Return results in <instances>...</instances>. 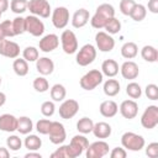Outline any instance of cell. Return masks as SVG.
<instances>
[{"label":"cell","mask_w":158,"mask_h":158,"mask_svg":"<svg viewBox=\"0 0 158 158\" xmlns=\"http://www.w3.org/2000/svg\"><path fill=\"white\" fill-rule=\"evenodd\" d=\"M114 16H115V9H114V6L111 4H106L105 2V4H101V5H99L96 7V11H95L94 16L91 17L90 23H91V26L94 28L100 30V28H104L105 23L111 17H114Z\"/></svg>","instance_id":"cell-1"},{"label":"cell","mask_w":158,"mask_h":158,"mask_svg":"<svg viewBox=\"0 0 158 158\" xmlns=\"http://www.w3.org/2000/svg\"><path fill=\"white\" fill-rule=\"evenodd\" d=\"M121 144L123 148H126L128 151L137 152L144 147L146 142L141 135H137L135 132H125L121 136Z\"/></svg>","instance_id":"cell-2"},{"label":"cell","mask_w":158,"mask_h":158,"mask_svg":"<svg viewBox=\"0 0 158 158\" xmlns=\"http://www.w3.org/2000/svg\"><path fill=\"white\" fill-rule=\"evenodd\" d=\"M102 79H104V75L100 70L91 69L81 77L79 84L84 90H94L96 86H99L102 83Z\"/></svg>","instance_id":"cell-3"},{"label":"cell","mask_w":158,"mask_h":158,"mask_svg":"<svg viewBox=\"0 0 158 158\" xmlns=\"http://www.w3.org/2000/svg\"><path fill=\"white\" fill-rule=\"evenodd\" d=\"M89 141L84 135H75L70 143L68 144V156L69 158H77L84 153V151L88 148Z\"/></svg>","instance_id":"cell-4"},{"label":"cell","mask_w":158,"mask_h":158,"mask_svg":"<svg viewBox=\"0 0 158 158\" xmlns=\"http://www.w3.org/2000/svg\"><path fill=\"white\" fill-rule=\"evenodd\" d=\"M95 58H96V48L91 43H86L77 53L75 60L80 67H86L91 64Z\"/></svg>","instance_id":"cell-5"},{"label":"cell","mask_w":158,"mask_h":158,"mask_svg":"<svg viewBox=\"0 0 158 158\" xmlns=\"http://www.w3.org/2000/svg\"><path fill=\"white\" fill-rule=\"evenodd\" d=\"M27 9L30 12L37 17H43L47 19L51 15V5L47 0H30Z\"/></svg>","instance_id":"cell-6"},{"label":"cell","mask_w":158,"mask_h":158,"mask_svg":"<svg viewBox=\"0 0 158 158\" xmlns=\"http://www.w3.org/2000/svg\"><path fill=\"white\" fill-rule=\"evenodd\" d=\"M60 43L64 53L67 54H73L78 49V40L77 36L73 31L70 30H64L60 35Z\"/></svg>","instance_id":"cell-7"},{"label":"cell","mask_w":158,"mask_h":158,"mask_svg":"<svg viewBox=\"0 0 158 158\" xmlns=\"http://www.w3.org/2000/svg\"><path fill=\"white\" fill-rule=\"evenodd\" d=\"M141 125L147 130H152L158 125V106L149 105L146 107L141 116Z\"/></svg>","instance_id":"cell-8"},{"label":"cell","mask_w":158,"mask_h":158,"mask_svg":"<svg viewBox=\"0 0 158 158\" xmlns=\"http://www.w3.org/2000/svg\"><path fill=\"white\" fill-rule=\"evenodd\" d=\"M25 30L30 35L40 37L44 32V23L40 20V17L35 15H28L27 17H25Z\"/></svg>","instance_id":"cell-9"},{"label":"cell","mask_w":158,"mask_h":158,"mask_svg":"<svg viewBox=\"0 0 158 158\" xmlns=\"http://www.w3.org/2000/svg\"><path fill=\"white\" fill-rule=\"evenodd\" d=\"M48 136H49V141L53 144H62L67 138V132H65L63 123L58 121H52Z\"/></svg>","instance_id":"cell-10"},{"label":"cell","mask_w":158,"mask_h":158,"mask_svg":"<svg viewBox=\"0 0 158 158\" xmlns=\"http://www.w3.org/2000/svg\"><path fill=\"white\" fill-rule=\"evenodd\" d=\"M69 22V10L65 6H58L52 11V23L56 28H64Z\"/></svg>","instance_id":"cell-11"},{"label":"cell","mask_w":158,"mask_h":158,"mask_svg":"<svg viewBox=\"0 0 158 158\" xmlns=\"http://www.w3.org/2000/svg\"><path fill=\"white\" fill-rule=\"evenodd\" d=\"M109 153V144L105 141H96L88 146L85 149L86 158H101Z\"/></svg>","instance_id":"cell-12"},{"label":"cell","mask_w":158,"mask_h":158,"mask_svg":"<svg viewBox=\"0 0 158 158\" xmlns=\"http://www.w3.org/2000/svg\"><path fill=\"white\" fill-rule=\"evenodd\" d=\"M95 42L98 49L101 52H111L115 47V40L112 36L104 31H99L95 35Z\"/></svg>","instance_id":"cell-13"},{"label":"cell","mask_w":158,"mask_h":158,"mask_svg":"<svg viewBox=\"0 0 158 158\" xmlns=\"http://www.w3.org/2000/svg\"><path fill=\"white\" fill-rule=\"evenodd\" d=\"M78 111H79V104L74 99H67L59 106V116L64 120H69L74 117Z\"/></svg>","instance_id":"cell-14"},{"label":"cell","mask_w":158,"mask_h":158,"mask_svg":"<svg viewBox=\"0 0 158 158\" xmlns=\"http://www.w3.org/2000/svg\"><path fill=\"white\" fill-rule=\"evenodd\" d=\"M0 54L11 59L17 58L20 54V46L14 41H9L4 38L0 41Z\"/></svg>","instance_id":"cell-15"},{"label":"cell","mask_w":158,"mask_h":158,"mask_svg":"<svg viewBox=\"0 0 158 158\" xmlns=\"http://www.w3.org/2000/svg\"><path fill=\"white\" fill-rule=\"evenodd\" d=\"M58 46H59V37L54 33H48V35L43 36L38 43L40 49L44 53H49V52L54 51Z\"/></svg>","instance_id":"cell-16"},{"label":"cell","mask_w":158,"mask_h":158,"mask_svg":"<svg viewBox=\"0 0 158 158\" xmlns=\"http://www.w3.org/2000/svg\"><path fill=\"white\" fill-rule=\"evenodd\" d=\"M120 112L125 118L132 120L138 114V104L135 100H123L120 105Z\"/></svg>","instance_id":"cell-17"},{"label":"cell","mask_w":158,"mask_h":158,"mask_svg":"<svg viewBox=\"0 0 158 158\" xmlns=\"http://www.w3.org/2000/svg\"><path fill=\"white\" fill-rule=\"evenodd\" d=\"M120 72H121V75L125 79H128V80L136 79L138 77V74H139L138 65L133 60H126V62H123L122 65H121V68H120Z\"/></svg>","instance_id":"cell-18"},{"label":"cell","mask_w":158,"mask_h":158,"mask_svg":"<svg viewBox=\"0 0 158 158\" xmlns=\"http://www.w3.org/2000/svg\"><path fill=\"white\" fill-rule=\"evenodd\" d=\"M89 19H90V14L86 9H78L74 14H73V17H72V25L73 27L75 28H81L84 27L88 22H89Z\"/></svg>","instance_id":"cell-19"},{"label":"cell","mask_w":158,"mask_h":158,"mask_svg":"<svg viewBox=\"0 0 158 158\" xmlns=\"http://www.w3.org/2000/svg\"><path fill=\"white\" fill-rule=\"evenodd\" d=\"M36 69L41 75H49L54 70V63L48 57H41L36 60Z\"/></svg>","instance_id":"cell-20"},{"label":"cell","mask_w":158,"mask_h":158,"mask_svg":"<svg viewBox=\"0 0 158 158\" xmlns=\"http://www.w3.org/2000/svg\"><path fill=\"white\" fill-rule=\"evenodd\" d=\"M17 128V117L11 114H4L0 116V130L4 132H14Z\"/></svg>","instance_id":"cell-21"},{"label":"cell","mask_w":158,"mask_h":158,"mask_svg":"<svg viewBox=\"0 0 158 158\" xmlns=\"http://www.w3.org/2000/svg\"><path fill=\"white\" fill-rule=\"evenodd\" d=\"M99 111L104 117H114L118 111V106L114 100H105L100 104Z\"/></svg>","instance_id":"cell-22"},{"label":"cell","mask_w":158,"mask_h":158,"mask_svg":"<svg viewBox=\"0 0 158 158\" xmlns=\"http://www.w3.org/2000/svg\"><path fill=\"white\" fill-rule=\"evenodd\" d=\"M111 126L107 123V122H104V121H100V122H96V123H94V127H93V133H94V136L96 137V138H101V139H104V138H107V137H110V135H111Z\"/></svg>","instance_id":"cell-23"},{"label":"cell","mask_w":158,"mask_h":158,"mask_svg":"<svg viewBox=\"0 0 158 158\" xmlns=\"http://www.w3.org/2000/svg\"><path fill=\"white\" fill-rule=\"evenodd\" d=\"M101 73L109 78H114L118 73V64L115 59H105L101 64Z\"/></svg>","instance_id":"cell-24"},{"label":"cell","mask_w":158,"mask_h":158,"mask_svg":"<svg viewBox=\"0 0 158 158\" xmlns=\"http://www.w3.org/2000/svg\"><path fill=\"white\" fill-rule=\"evenodd\" d=\"M120 88L121 86H120L118 80H116V79H107L104 83L102 90H104V94L107 95V96H116L120 93Z\"/></svg>","instance_id":"cell-25"},{"label":"cell","mask_w":158,"mask_h":158,"mask_svg":"<svg viewBox=\"0 0 158 158\" xmlns=\"http://www.w3.org/2000/svg\"><path fill=\"white\" fill-rule=\"evenodd\" d=\"M33 130V123L32 120L27 116H21L17 118V128L16 131H19L21 135H28L31 131Z\"/></svg>","instance_id":"cell-26"},{"label":"cell","mask_w":158,"mask_h":158,"mask_svg":"<svg viewBox=\"0 0 158 158\" xmlns=\"http://www.w3.org/2000/svg\"><path fill=\"white\" fill-rule=\"evenodd\" d=\"M138 53V47L135 42H126L121 47V56L126 59H132L137 56Z\"/></svg>","instance_id":"cell-27"},{"label":"cell","mask_w":158,"mask_h":158,"mask_svg":"<svg viewBox=\"0 0 158 158\" xmlns=\"http://www.w3.org/2000/svg\"><path fill=\"white\" fill-rule=\"evenodd\" d=\"M141 56L146 62L154 63L158 60V51L153 46H144L141 49Z\"/></svg>","instance_id":"cell-28"},{"label":"cell","mask_w":158,"mask_h":158,"mask_svg":"<svg viewBox=\"0 0 158 158\" xmlns=\"http://www.w3.org/2000/svg\"><path fill=\"white\" fill-rule=\"evenodd\" d=\"M12 69H14L16 75L25 77L28 73V63L23 58H16L12 63Z\"/></svg>","instance_id":"cell-29"},{"label":"cell","mask_w":158,"mask_h":158,"mask_svg":"<svg viewBox=\"0 0 158 158\" xmlns=\"http://www.w3.org/2000/svg\"><path fill=\"white\" fill-rule=\"evenodd\" d=\"M51 98L53 99V101H63L65 99V95H67V90L64 88V85L62 84H54L52 88H51Z\"/></svg>","instance_id":"cell-30"},{"label":"cell","mask_w":158,"mask_h":158,"mask_svg":"<svg viewBox=\"0 0 158 158\" xmlns=\"http://www.w3.org/2000/svg\"><path fill=\"white\" fill-rule=\"evenodd\" d=\"M93 127H94V122L91 118L89 117H81L78 122H77V130L79 131V133L81 135H86V133H90L93 131Z\"/></svg>","instance_id":"cell-31"},{"label":"cell","mask_w":158,"mask_h":158,"mask_svg":"<svg viewBox=\"0 0 158 158\" xmlns=\"http://www.w3.org/2000/svg\"><path fill=\"white\" fill-rule=\"evenodd\" d=\"M23 144L25 147L28 149V151H37L41 148L42 146V139L37 136V135H28L25 141H23Z\"/></svg>","instance_id":"cell-32"},{"label":"cell","mask_w":158,"mask_h":158,"mask_svg":"<svg viewBox=\"0 0 158 158\" xmlns=\"http://www.w3.org/2000/svg\"><path fill=\"white\" fill-rule=\"evenodd\" d=\"M146 15H147L146 6H144V5H142V4H136V5L133 6V9H132L131 14H130V17H131L133 21L139 22V21L144 20Z\"/></svg>","instance_id":"cell-33"},{"label":"cell","mask_w":158,"mask_h":158,"mask_svg":"<svg viewBox=\"0 0 158 158\" xmlns=\"http://www.w3.org/2000/svg\"><path fill=\"white\" fill-rule=\"evenodd\" d=\"M126 94L131 99H139L142 95V89H141L139 84H137L136 81H131L126 86Z\"/></svg>","instance_id":"cell-34"},{"label":"cell","mask_w":158,"mask_h":158,"mask_svg":"<svg viewBox=\"0 0 158 158\" xmlns=\"http://www.w3.org/2000/svg\"><path fill=\"white\" fill-rule=\"evenodd\" d=\"M104 28L106 30V32H107L109 35L118 33V32H120V30H121V22H120V21L114 16V17H111V19L105 23Z\"/></svg>","instance_id":"cell-35"},{"label":"cell","mask_w":158,"mask_h":158,"mask_svg":"<svg viewBox=\"0 0 158 158\" xmlns=\"http://www.w3.org/2000/svg\"><path fill=\"white\" fill-rule=\"evenodd\" d=\"M28 1L27 0H11L10 2V9L15 14H23L27 10Z\"/></svg>","instance_id":"cell-36"},{"label":"cell","mask_w":158,"mask_h":158,"mask_svg":"<svg viewBox=\"0 0 158 158\" xmlns=\"http://www.w3.org/2000/svg\"><path fill=\"white\" fill-rule=\"evenodd\" d=\"M22 57L27 62H36L38 59V49L33 46H28L22 51Z\"/></svg>","instance_id":"cell-37"},{"label":"cell","mask_w":158,"mask_h":158,"mask_svg":"<svg viewBox=\"0 0 158 158\" xmlns=\"http://www.w3.org/2000/svg\"><path fill=\"white\" fill-rule=\"evenodd\" d=\"M33 89L37 91V93H46L48 89H49V84H48V80L44 78V77H37L35 80H33Z\"/></svg>","instance_id":"cell-38"},{"label":"cell","mask_w":158,"mask_h":158,"mask_svg":"<svg viewBox=\"0 0 158 158\" xmlns=\"http://www.w3.org/2000/svg\"><path fill=\"white\" fill-rule=\"evenodd\" d=\"M12 28H14L15 36L22 35L23 32H26V30H25V17H21V16L15 17L12 20Z\"/></svg>","instance_id":"cell-39"},{"label":"cell","mask_w":158,"mask_h":158,"mask_svg":"<svg viewBox=\"0 0 158 158\" xmlns=\"http://www.w3.org/2000/svg\"><path fill=\"white\" fill-rule=\"evenodd\" d=\"M6 146L11 151H19L21 148V146H22V141H21V138L19 136L12 135V136H9L6 138Z\"/></svg>","instance_id":"cell-40"},{"label":"cell","mask_w":158,"mask_h":158,"mask_svg":"<svg viewBox=\"0 0 158 158\" xmlns=\"http://www.w3.org/2000/svg\"><path fill=\"white\" fill-rule=\"evenodd\" d=\"M51 123H52V121H49V120H47V118L38 120L37 123H36V130H37V132L41 133V135H48Z\"/></svg>","instance_id":"cell-41"},{"label":"cell","mask_w":158,"mask_h":158,"mask_svg":"<svg viewBox=\"0 0 158 158\" xmlns=\"http://www.w3.org/2000/svg\"><path fill=\"white\" fill-rule=\"evenodd\" d=\"M136 5L135 0H121L120 1V11L125 15V16H130L133 6Z\"/></svg>","instance_id":"cell-42"},{"label":"cell","mask_w":158,"mask_h":158,"mask_svg":"<svg viewBox=\"0 0 158 158\" xmlns=\"http://www.w3.org/2000/svg\"><path fill=\"white\" fill-rule=\"evenodd\" d=\"M54 111H56V106L53 101H44L41 105V112L46 117H51L54 114Z\"/></svg>","instance_id":"cell-43"},{"label":"cell","mask_w":158,"mask_h":158,"mask_svg":"<svg viewBox=\"0 0 158 158\" xmlns=\"http://www.w3.org/2000/svg\"><path fill=\"white\" fill-rule=\"evenodd\" d=\"M144 94L149 100H158V86L156 84H148L144 89Z\"/></svg>","instance_id":"cell-44"},{"label":"cell","mask_w":158,"mask_h":158,"mask_svg":"<svg viewBox=\"0 0 158 158\" xmlns=\"http://www.w3.org/2000/svg\"><path fill=\"white\" fill-rule=\"evenodd\" d=\"M0 23H1V27H2L4 33H5L6 37H14L15 36V32H14V28H12V21L5 20Z\"/></svg>","instance_id":"cell-45"},{"label":"cell","mask_w":158,"mask_h":158,"mask_svg":"<svg viewBox=\"0 0 158 158\" xmlns=\"http://www.w3.org/2000/svg\"><path fill=\"white\" fill-rule=\"evenodd\" d=\"M51 158H69V156H68V144L67 146H60L59 148H57L51 154Z\"/></svg>","instance_id":"cell-46"},{"label":"cell","mask_w":158,"mask_h":158,"mask_svg":"<svg viewBox=\"0 0 158 158\" xmlns=\"http://www.w3.org/2000/svg\"><path fill=\"white\" fill-rule=\"evenodd\" d=\"M146 154L149 158H157L158 157V143L157 142H152L147 146L146 148Z\"/></svg>","instance_id":"cell-47"},{"label":"cell","mask_w":158,"mask_h":158,"mask_svg":"<svg viewBox=\"0 0 158 158\" xmlns=\"http://www.w3.org/2000/svg\"><path fill=\"white\" fill-rule=\"evenodd\" d=\"M127 156V152L125 148H121V147H115L111 153H110V157L111 158H126Z\"/></svg>","instance_id":"cell-48"},{"label":"cell","mask_w":158,"mask_h":158,"mask_svg":"<svg viewBox=\"0 0 158 158\" xmlns=\"http://www.w3.org/2000/svg\"><path fill=\"white\" fill-rule=\"evenodd\" d=\"M147 7L152 14H158V0H148Z\"/></svg>","instance_id":"cell-49"},{"label":"cell","mask_w":158,"mask_h":158,"mask_svg":"<svg viewBox=\"0 0 158 158\" xmlns=\"http://www.w3.org/2000/svg\"><path fill=\"white\" fill-rule=\"evenodd\" d=\"M10 6V2L9 0H0V11L1 12H5Z\"/></svg>","instance_id":"cell-50"},{"label":"cell","mask_w":158,"mask_h":158,"mask_svg":"<svg viewBox=\"0 0 158 158\" xmlns=\"http://www.w3.org/2000/svg\"><path fill=\"white\" fill-rule=\"evenodd\" d=\"M9 157H10L9 149L5 147H0V158H9Z\"/></svg>","instance_id":"cell-51"},{"label":"cell","mask_w":158,"mask_h":158,"mask_svg":"<svg viewBox=\"0 0 158 158\" xmlns=\"http://www.w3.org/2000/svg\"><path fill=\"white\" fill-rule=\"evenodd\" d=\"M25 158H42V156L37 152H33V151H30L28 153L25 154Z\"/></svg>","instance_id":"cell-52"},{"label":"cell","mask_w":158,"mask_h":158,"mask_svg":"<svg viewBox=\"0 0 158 158\" xmlns=\"http://www.w3.org/2000/svg\"><path fill=\"white\" fill-rule=\"evenodd\" d=\"M5 101H6V95L2 91H0V107L5 104Z\"/></svg>","instance_id":"cell-53"},{"label":"cell","mask_w":158,"mask_h":158,"mask_svg":"<svg viewBox=\"0 0 158 158\" xmlns=\"http://www.w3.org/2000/svg\"><path fill=\"white\" fill-rule=\"evenodd\" d=\"M4 38H6V36H5L4 30H2V27H1V23H0V41H1V40H4Z\"/></svg>","instance_id":"cell-54"},{"label":"cell","mask_w":158,"mask_h":158,"mask_svg":"<svg viewBox=\"0 0 158 158\" xmlns=\"http://www.w3.org/2000/svg\"><path fill=\"white\" fill-rule=\"evenodd\" d=\"M1 15H2V12H1V11H0V19H1Z\"/></svg>","instance_id":"cell-55"},{"label":"cell","mask_w":158,"mask_h":158,"mask_svg":"<svg viewBox=\"0 0 158 158\" xmlns=\"http://www.w3.org/2000/svg\"><path fill=\"white\" fill-rule=\"evenodd\" d=\"M0 84H1V77H0Z\"/></svg>","instance_id":"cell-56"}]
</instances>
